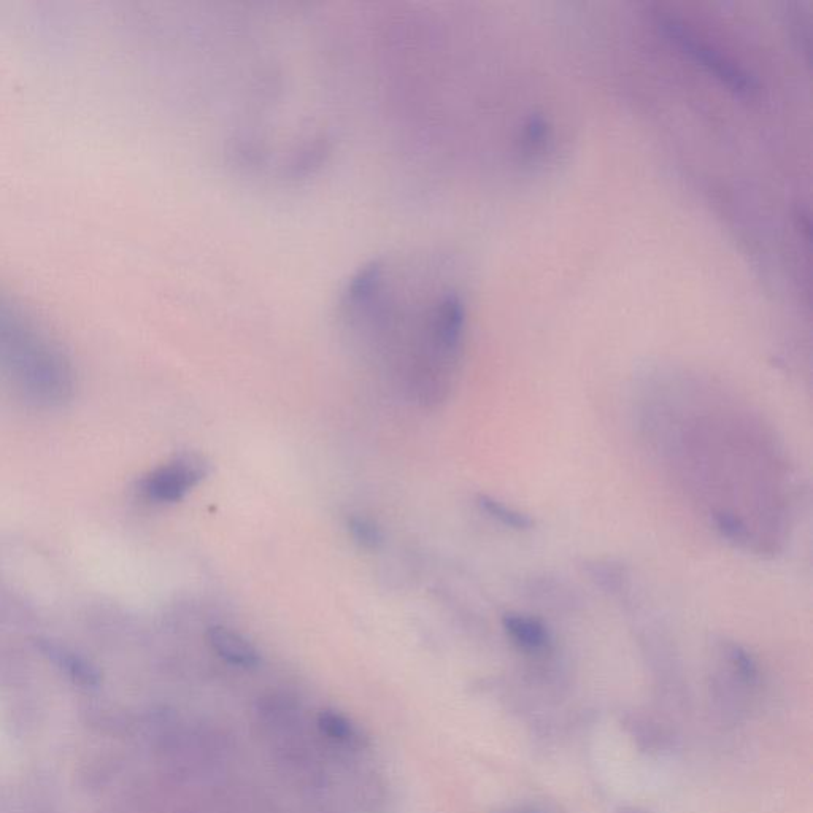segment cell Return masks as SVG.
I'll list each match as a JSON object with an SVG mask.
<instances>
[{
	"instance_id": "6",
	"label": "cell",
	"mask_w": 813,
	"mask_h": 813,
	"mask_svg": "<svg viewBox=\"0 0 813 813\" xmlns=\"http://www.w3.org/2000/svg\"><path fill=\"white\" fill-rule=\"evenodd\" d=\"M477 505L488 517L498 521L502 526H507V528L528 531L534 526V521L526 513L518 512L509 505L490 498V496H478Z\"/></svg>"
},
{
	"instance_id": "5",
	"label": "cell",
	"mask_w": 813,
	"mask_h": 813,
	"mask_svg": "<svg viewBox=\"0 0 813 813\" xmlns=\"http://www.w3.org/2000/svg\"><path fill=\"white\" fill-rule=\"evenodd\" d=\"M207 640H209L213 652L232 666L250 669V667L258 666L261 661L255 645L250 644L245 637L232 629L224 628V626L210 628V631L207 632Z\"/></svg>"
},
{
	"instance_id": "8",
	"label": "cell",
	"mask_w": 813,
	"mask_h": 813,
	"mask_svg": "<svg viewBox=\"0 0 813 813\" xmlns=\"http://www.w3.org/2000/svg\"><path fill=\"white\" fill-rule=\"evenodd\" d=\"M348 531L351 537L364 548H378L382 545V531L374 521L366 517L348 518Z\"/></svg>"
},
{
	"instance_id": "4",
	"label": "cell",
	"mask_w": 813,
	"mask_h": 813,
	"mask_svg": "<svg viewBox=\"0 0 813 813\" xmlns=\"http://www.w3.org/2000/svg\"><path fill=\"white\" fill-rule=\"evenodd\" d=\"M507 636L515 647L528 655H542L550 648L548 629L542 621L521 613H507L502 620Z\"/></svg>"
},
{
	"instance_id": "7",
	"label": "cell",
	"mask_w": 813,
	"mask_h": 813,
	"mask_svg": "<svg viewBox=\"0 0 813 813\" xmlns=\"http://www.w3.org/2000/svg\"><path fill=\"white\" fill-rule=\"evenodd\" d=\"M318 728L324 736L339 744H351L356 739L355 725L336 710H323L318 715Z\"/></svg>"
},
{
	"instance_id": "2",
	"label": "cell",
	"mask_w": 813,
	"mask_h": 813,
	"mask_svg": "<svg viewBox=\"0 0 813 813\" xmlns=\"http://www.w3.org/2000/svg\"><path fill=\"white\" fill-rule=\"evenodd\" d=\"M659 24L680 50L688 53V56L702 67H706L713 77L723 81L728 88L744 94L752 91L753 81L747 72L734 62L731 56L723 53L709 40L702 39V35L694 31L693 27L669 15L659 16Z\"/></svg>"
},
{
	"instance_id": "10",
	"label": "cell",
	"mask_w": 813,
	"mask_h": 813,
	"mask_svg": "<svg viewBox=\"0 0 813 813\" xmlns=\"http://www.w3.org/2000/svg\"><path fill=\"white\" fill-rule=\"evenodd\" d=\"M625 813H640V812H639V810L632 809V810H628V812H625Z\"/></svg>"
},
{
	"instance_id": "3",
	"label": "cell",
	"mask_w": 813,
	"mask_h": 813,
	"mask_svg": "<svg viewBox=\"0 0 813 813\" xmlns=\"http://www.w3.org/2000/svg\"><path fill=\"white\" fill-rule=\"evenodd\" d=\"M207 474L205 464L196 456H183L151 472L142 482V491L150 501L177 502L185 498Z\"/></svg>"
},
{
	"instance_id": "1",
	"label": "cell",
	"mask_w": 813,
	"mask_h": 813,
	"mask_svg": "<svg viewBox=\"0 0 813 813\" xmlns=\"http://www.w3.org/2000/svg\"><path fill=\"white\" fill-rule=\"evenodd\" d=\"M0 358L34 390H61L67 363L56 343L20 305L0 297Z\"/></svg>"
},
{
	"instance_id": "9",
	"label": "cell",
	"mask_w": 813,
	"mask_h": 813,
	"mask_svg": "<svg viewBox=\"0 0 813 813\" xmlns=\"http://www.w3.org/2000/svg\"><path fill=\"white\" fill-rule=\"evenodd\" d=\"M521 813H542V812H539V810H525V812Z\"/></svg>"
}]
</instances>
